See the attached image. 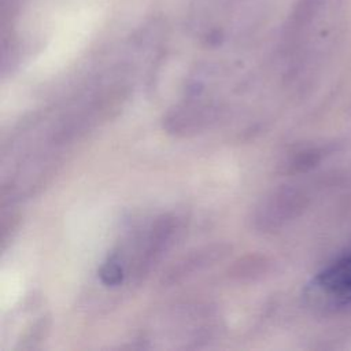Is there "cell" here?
<instances>
[{"label":"cell","instance_id":"1","mask_svg":"<svg viewBox=\"0 0 351 351\" xmlns=\"http://www.w3.org/2000/svg\"><path fill=\"white\" fill-rule=\"evenodd\" d=\"M230 251L232 247L225 243H215L196 248L189 254L184 255L182 258H180L167 269L162 278V284L165 287L178 284L185 278L193 276L195 273H199L215 265L217 262L223 261Z\"/></svg>","mask_w":351,"mask_h":351},{"label":"cell","instance_id":"2","mask_svg":"<svg viewBox=\"0 0 351 351\" xmlns=\"http://www.w3.org/2000/svg\"><path fill=\"white\" fill-rule=\"evenodd\" d=\"M177 230V218L171 214L159 217L151 228L147 237L145 248L136 267V277L141 280L162 259L163 254L170 248L171 240Z\"/></svg>","mask_w":351,"mask_h":351},{"label":"cell","instance_id":"3","mask_svg":"<svg viewBox=\"0 0 351 351\" xmlns=\"http://www.w3.org/2000/svg\"><path fill=\"white\" fill-rule=\"evenodd\" d=\"M315 287L337 304L351 303V254L325 267L317 276Z\"/></svg>","mask_w":351,"mask_h":351},{"label":"cell","instance_id":"4","mask_svg":"<svg viewBox=\"0 0 351 351\" xmlns=\"http://www.w3.org/2000/svg\"><path fill=\"white\" fill-rule=\"evenodd\" d=\"M208 111L204 107L188 106L180 107L167 114L165 118V128L173 133H188L197 130L206 121H208Z\"/></svg>","mask_w":351,"mask_h":351},{"label":"cell","instance_id":"5","mask_svg":"<svg viewBox=\"0 0 351 351\" xmlns=\"http://www.w3.org/2000/svg\"><path fill=\"white\" fill-rule=\"evenodd\" d=\"M267 261L259 255H248L234 262L229 269V277L234 280H254L267 270Z\"/></svg>","mask_w":351,"mask_h":351},{"label":"cell","instance_id":"6","mask_svg":"<svg viewBox=\"0 0 351 351\" xmlns=\"http://www.w3.org/2000/svg\"><path fill=\"white\" fill-rule=\"evenodd\" d=\"M100 280L106 285H119L123 278V270L119 265V261L117 258H110L107 262H104L99 270Z\"/></svg>","mask_w":351,"mask_h":351},{"label":"cell","instance_id":"7","mask_svg":"<svg viewBox=\"0 0 351 351\" xmlns=\"http://www.w3.org/2000/svg\"><path fill=\"white\" fill-rule=\"evenodd\" d=\"M48 324H49V321L47 318L40 319L38 322H36L33 325L32 330L26 335V340H23V341H32V343L40 341L43 339V336H44V332L48 329Z\"/></svg>","mask_w":351,"mask_h":351}]
</instances>
